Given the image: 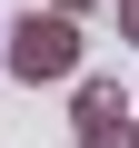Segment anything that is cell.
I'll list each match as a JSON object with an SVG mask.
<instances>
[{
    "mask_svg": "<svg viewBox=\"0 0 139 148\" xmlns=\"http://www.w3.org/2000/svg\"><path fill=\"white\" fill-rule=\"evenodd\" d=\"M0 69L20 89H50V79H80V20L70 10H30L0 30Z\"/></svg>",
    "mask_w": 139,
    "mask_h": 148,
    "instance_id": "obj_1",
    "label": "cell"
},
{
    "mask_svg": "<svg viewBox=\"0 0 139 148\" xmlns=\"http://www.w3.org/2000/svg\"><path fill=\"white\" fill-rule=\"evenodd\" d=\"M109 10H119V40L139 49V0H109Z\"/></svg>",
    "mask_w": 139,
    "mask_h": 148,
    "instance_id": "obj_4",
    "label": "cell"
},
{
    "mask_svg": "<svg viewBox=\"0 0 139 148\" xmlns=\"http://www.w3.org/2000/svg\"><path fill=\"white\" fill-rule=\"evenodd\" d=\"M139 99H119V79H99V69H90V79H70V128H99V119H129Z\"/></svg>",
    "mask_w": 139,
    "mask_h": 148,
    "instance_id": "obj_2",
    "label": "cell"
},
{
    "mask_svg": "<svg viewBox=\"0 0 139 148\" xmlns=\"http://www.w3.org/2000/svg\"><path fill=\"white\" fill-rule=\"evenodd\" d=\"M50 10H70V20H80V10H99V0H50Z\"/></svg>",
    "mask_w": 139,
    "mask_h": 148,
    "instance_id": "obj_5",
    "label": "cell"
},
{
    "mask_svg": "<svg viewBox=\"0 0 139 148\" xmlns=\"http://www.w3.org/2000/svg\"><path fill=\"white\" fill-rule=\"evenodd\" d=\"M0 30H10V20H0Z\"/></svg>",
    "mask_w": 139,
    "mask_h": 148,
    "instance_id": "obj_6",
    "label": "cell"
},
{
    "mask_svg": "<svg viewBox=\"0 0 139 148\" xmlns=\"http://www.w3.org/2000/svg\"><path fill=\"white\" fill-rule=\"evenodd\" d=\"M80 148H139V109H129V119H99V128H80Z\"/></svg>",
    "mask_w": 139,
    "mask_h": 148,
    "instance_id": "obj_3",
    "label": "cell"
}]
</instances>
